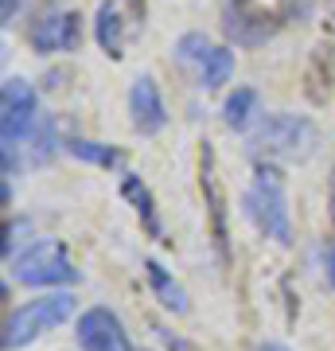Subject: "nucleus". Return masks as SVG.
Masks as SVG:
<instances>
[{"label":"nucleus","instance_id":"obj_1","mask_svg":"<svg viewBox=\"0 0 335 351\" xmlns=\"http://www.w3.org/2000/svg\"><path fill=\"white\" fill-rule=\"evenodd\" d=\"M246 215L265 239L288 246L293 242V219H288V195H285V176L273 164H258V172L249 180L246 191Z\"/></svg>","mask_w":335,"mask_h":351},{"label":"nucleus","instance_id":"obj_2","mask_svg":"<svg viewBox=\"0 0 335 351\" xmlns=\"http://www.w3.org/2000/svg\"><path fill=\"white\" fill-rule=\"evenodd\" d=\"M312 149H316V125L297 113H269L249 133V152L265 160H304Z\"/></svg>","mask_w":335,"mask_h":351},{"label":"nucleus","instance_id":"obj_3","mask_svg":"<svg viewBox=\"0 0 335 351\" xmlns=\"http://www.w3.org/2000/svg\"><path fill=\"white\" fill-rule=\"evenodd\" d=\"M78 308V301L71 293H47V297H36V301L20 304L16 313H8L4 320V351L27 348L32 339H39L43 332L59 328L62 320H71Z\"/></svg>","mask_w":335,"mask_h":351},{"label":"nucleus","instance_id":"obj_4","mask_svg":"<svg viewBox=\"0 0 335 351\" xmlns=\"http://www.w3.org/2000/svg\"><path fill=\"white\" fill-rule=\"evenodd\" d=\"M12 269H16V281H24V285H32V289L75 285L78 281V269H75V262L66 258V246L55 242V239H43V242H36L32 250H24L12 262Z\"/></svg>","mask_w":335,"mask_h":351},{"label":"nucleus","instance_id":"obj_5","mask_svg":"<svg viewBox=\"0 0 335 351\" xmlns=\"http://www.w3.org/2000/svg\"><path fill=\"white\" fill-rule=\"evenodd\" d=\"M39 98L32 82L24 78H4L0 86V141L4 149H16L20 141H27L39 129Z\"/></svg>","mask_w":335,"mask_h":351},{"label":"nucleus","instance_id":"obj_6","mask_svg":"<svg viewBox=\"0 0 335 351\" xmlns=\"http://www.w3.org/2000/svg\"><path fill=\"white\" fill-rule=\"evenodd\" d=\"M199 188H203V207H207V223H211V242L219 254V265H230V226H226V188L219 180V160H214V145L203 141L199 145Z\"/></svg>","mask_w":335,"mask_h":351},{"label":"nucleus","instance_id":"obj_7","mask_svg":"<svg viewBox=\"0 0 335 351\" xmlns=\"http://www.w3.org/2000/svg\"><path fill=\"white\" fill-rule=\"evenodd\" d=\"M223 27H226V36L234 39V43L258 47V43H265V39H273V32L281 27V20H277L273 12L258 8L253 0H226Z\"/></svg>","mask_w":335,"mask_h":351},{"label":"nucleus","instance_id":"obj_8","mask_svg":"<svg viewBox=\"0 0 335 351\" xmlns=\"http://www.w3.org/2000/svg\"><path fill=\"white\" fill-rule=\"evenodd\" d=\"M75 336H78V348L82 351H133L121 316L101 308V304L98 308H86V313L78 316Z\"/></svg>","mask_w":335,"mask_h":351},{"label":"nucleus","instance_id":"obj_9","mask_svg":"<svg viewBox=\"0 0 335 351\" xmlns=\"http://www.w3.org/2000/svg\"><path fill=\"white\" fill-rule=\"evenodd\" d=\"M27 43L47 55V51H78L82 43V16L78 12H43L27 32Z\"/></svg>","mask_w":335,"mask_h":351},{"label":"nucleus","instance_id":"obj_10","mask_svg":"<svg viewBox=\"0 0 335 351\" xmlns=\"http://www.w3.org/2000/svg\"><path fill=\"white\" fill-rule=\"evenodd\" d=\"M129 113H133V129L140 137H156L164 125H168V106L160 98V86L152 75L133 78V90H129Z\"/></svg>","mask_w":335,"mask_h":351},{"label":"nucleus","instance_id":"obj_11","mask_svg":"<svg viewBox=\"0 0 335 351\" xmlns=\"http://www.w3.org/2000/svg\"><path fill=\"white\" fill-rule=\"evenodd\" d=\"M121 195L129 199V207L137 211L140 226H145V234H149V239H156V242H168V239H164L160 211H156V199H152L149 184H145L140 176H125V180H121Z\"/></svg>","mask_w":335,"mask_h":351},{"label":"nucleus","instance_id":"obj_12","mask_svg":"<svg viewBox=\"0 0 335 351\" xmlns=\"http://www.w3.org/2000/svg\"><path fill=\"white\" fill-rule=\"evenodd\" d=\"M335 90V43H323V47L312 51L308 71H304V94L312 101H327Z\"/></svg>","mask_w":335,"mask_h":351},{"label":"nucleus","instance_id":"obj_13","mask_svg":"<svg viewBox=\"0 0 335 351\" xmlns=\"http://www.w3.org/2000/svg\"><path fill=\"white\" fill-rule=\"evenodd\" d=\"M145 274H149V285H152V293H156V301L168 308V313H175V316H184L187 308H191V301H187V293H184V285L175 281L168 269H164L156 258H149L145 262Z\"/></svg>","mask_w":335,"mask_h":351},{"label":"nucleus","instance_id":"obj_14","mask_svg":"<svg viewBox=\"0 0 335 351\" xmlns=\"http://www.w3.org/2000/svg\"><path fill=\"white\" fill-rule=\"evenodd\" d=\"M94 36H98V47L106 51L110 59H121V55H125L121 16H117V4H113V0H101L98 20H94Z\"/></svg>","mask_w":335,"mask_h":351},{"label":"nucleus","instance_id":"obj_15","mask_svg":"<svg viewBox=\"0 0 335 351\" xmlns=\"http://www.w3.org/2000/svg\"><path fill=\"white\" fill-rule=\"evenodd\" d=\"M253 117H258V90H249V86L234 90V94L226 98V106H223L226 129L242 133V129H249V121H253Z\"/></svg>","mask_w":335,"mask_h":351},{"label":"nucleus","instance_id":"obj_16","mask_svg":"<svg viewBox=\"0 0 335 351\" xmlns=\"http://www.w3.org/2000/svg\"><path fill=\"white\" fill-rule=\"evenodd\" d=\"M66 152H71L75 160L98 164V168H117V164H121V152L110 149V145H98V141H90V137H71L66 141Z\"/></svg>","mask_w":335,"mask_h":351},{"label":"nucleus","instance_id":"obj_17","mask_svg":"<svg viewBox=\"0 0 335 351\" xmlns=\"http://www.w3.org/2000/svg\"><path fill=\"white\" fill-rule=\"evenodd\" d=\"M230 75H234V51L214 47L211 55H207L203 71H199V82H203L207 90H223L226 82H230Z\"/></svg>","mask_w":335,"mask_h":351},{"label":"nucleus","instance_id":"obj_18","mask_svg":"<svg viewBox=\"0 0 335 351\" xmlns=\"http://www.w3.org/2000/svg\"><path fill=\"white\" fill-rule=\"evenodd\" d=\"M214 51V43L207 36H199V32H187L179 43H175V59L184 66H195V71H203V63H207V55Z\"/></svg>","mask_w":335,"mask_h":351},{"label":"nucleus","instance_id":"obj_19","mask_svg":"<svg viewBox=\"0 0 335 351\" xmlns=\"http://www.w3.org/2000/svg\"><path fill=\"white\" fill-rule=\"evenodd\" d=\"M55 152V121L51 117H43L39 121V129H36V164H43Z\"/></svg>","mask_w":335,"mask_h":351},{"label":"nucleus","instance_id":"obj_20","mask_svg":"<svg viewBox=\"0 0 335 351\" xmlns=\"http://www.w3.org/2000/svg\"><path fill=\"white\" fill-rule=\"evenodd\" d=\"M156 336H160V343L168 351H203V348H195L191 339H184L179 332H168V328H156Z\"/></svg>","mask_w":335,"mask_h":351},{"label":"nucleus","instance_id":"obj_21","mask_svg":"<svg viewBox=\"0 0 335 351\" xmlns=\"http://www.w3.org/2000/svg\"><path fill=\"white\" fill-rule=\"evenodd\" d=\"M323 265H327V281L335 289V239H327V246H323Z\"/></svg>","mask_w":335,"mask_h":351},{"label":"nucleus","instance_id":"obj_22","mask_svg":"<svg viewBox=\"0 0 335 351\" xmlns=\"http://www.w3.org/2000/svg\"><path fill=\"white\" fill-rule=\"evenodd\" d=\"M16 12H20V0H4V4H0V24L8 27L16 20Z\"/></svg>","mask_w":335,"mask_h":351},{"label":"nucleus","instance_id":"obj_23","mask_svg":"<svg viewBox=\"0 0 335 351\" xmlns=\"http://www.w3.org/2000/svg\"><path fill=\"white\" fill-rule=\"evenodd\" d=\"M327 219H332V234H335V176H332V195H327Z\"/></svg>","mask_w":335,"mask_h":351},{"label":"nucleus","instance_id":"obj_24","mask_svg":"<svg viewBox=\"0 0 335 351\" xmlns=\"http://www.w3.org/2000/svg\"><path fill=\"white\" fill-rule=\"evenodd\" d=\"M125 4L133 8V16H137V20H140V16H145V0H125Z\"/></svg>","mask_w":335,"mask_h":351},{"label":"nucleus","instance_id":"obj_25","mask_svg":"<svg viewBox=\"0 0 335 351\" xmlns=\"http://www.w3.org/2000/svg\"><path fill=\"white\" fill-rule=\"evenodd\" d=\"M258 351H288V348H285V343H261Z\"/></svg>","mask_w":335,"mask_h":351}]
</instances>
